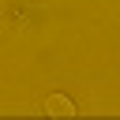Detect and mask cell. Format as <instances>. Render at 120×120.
Instances as JSON below:
<instances>
[{
  "mask_svg": "<svg viewBox=\"0 0 120 120\" xmlns=\"http://www.w3.org/2000/svg\"><path fill=\"white\" fill-rule=\"evenodd\" d=\"M45 112L49 116H75V101L68 94H49L45 98Z\"/></svg>",
  "mask_w": 120,
  "mask_h": 120,
  "instance_id": "obj_1",
  "label": "cell"
}]
</instances>
